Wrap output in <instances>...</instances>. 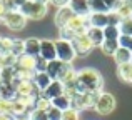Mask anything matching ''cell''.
I'll list each match as a JSON object with an SVG mask.
<instances>
[{
	"label": "cell",
	"instance_id": "obj_47",
	"mask_svg": "<svg viewBox=\"0 0 132 120\" xmlns=\"http://www.w3.org/2000/svg\"><path fill=\"white\" fill-rule=\"evenodd\" d=\"M130 63H132V60H130Z\"/></svg>",
	"mask_w": 132,
	"mask_h": 120
},
{
	"label": "cell",
	"instance_id": "obj_32",
	"mask_svg": "<svg viewBox=\"0 0 132 120\" xmlns=\"http://www.w3.org/2000/svg\"><path fill=\"white\" fill-rule=\"evenodd\" d=\"M107 20H109V25L112 27H119L120 22H122V19H120V15L117 12H109L107 13Z\"/></svg>",
	"mask_w": 132,
	"mask_h": 120
},
{
	"label": "cell",
	"instance_id": "obj_4",
	"mask_svg": "<svg viewBox=\"0 0 132 120\" xmlns=\"http://www.w3.org/2000/svg\"><path fill=\"white\" fill-rule=\"evenodd\" d=\"M114 108H116V98H114V95L109 94V92H100L99 100H97L94 110L99 115H109L114 112Z\"/></svg>",
	"mask_w": 132,
	"mask_h": 120
},
{
	"label": "cell",
	"instance_id": "obj_15",
	"mask_svg": "<svg viewBox=\"0 0 132 120\" xmlns=\"http://www.w3.org/2000/svg\"><path fill=\"white\" fill-rule=\"evenodd\" d=\"M89 20V25L90 27H95V29H105L109 25V20H107V13H90L87 17Z\"/></svg>",
	"mask_w": 132,
	"mask_h": 120
},
{
	"label": "cell",
	"instance_id": "obj_31",
	"mask_svg": "<svg viewBox=\"0 0 132 120\" xmlns=\"http://www.w3.org/2000/svg\"><path fill=\"white\" fill-rule=\"evenodd\" d=\"M59 37H60V40H65V42H72V40L75 39V33L72 32L69 27H62V29H59Z\"/></svg>",
	"mask_w": 132,
	"mask_h": 120
},
{
	"label": "cell",
	"instance_id": "obj_35",
	"mask_svg": "<svg viewBox=\"0 0 132 120\" xmlns=\"http://www.w3.org/2000/svg\"><path fill=\"white\" fill-rule=\"evenodd\" d=\"M102 2L105 3V7H107L109 12H117L119 7L122 5V0H102Z\"/></svg>",
	"mask_w": 132,
	"mask_h": 120
},
{
	"label": "cell",
	"instance_id": "obj_44",
	"mask_svg": "<svg viewBox=\"0 0 132 120\" xmlns=\"http://www.w3.org/2000/svg\"><path fill=\"white\" fill-rule=\"evenodd\" d=\"M35 3H40V5H48V0H32Z\"/></svg>",
	"mask_w": 132,
	"mask_h": 120
},
{
	"label": "cell",
	"instance_id": "obj_28",
	"mask_svg": "<svg viewBox=\"0 0 132 120\" xmlns=\"http://www.w3.org/2000/svg\"><path fill=\"white\" fill-rule=\"evenodd\" d=\"M104 32V40H119L120 32H119V27H112V25H107L105 29L102 30Z\"/></svg>",
	"mask_w": 132,
	"mask_h": 120
},
{
	"label": "cell",
	"instance_id": "obj_37",
	"mask_svg": "<svg viewBox=\"0 0 132 120\" xmlns=\"http://www.w3.org/2000/svg\"><path fill=\"white\" fill-rule=\"evenodd\" d=\"M47 120H62V112L55 107H50L47 110Z\"/></svg>",
	"mask_w": 132,
	"mask_h": 120
},
{
	"label": "cell",
	"instance_id": "obj_21",
	"mask_svg": "<svg viewBox=\"0 0 132 120\" xmlns=\"http://www.w3.org/2000/svg\"><path fill=\"white\" fill-rule=\"evenodd\" d=\"M117 75L122 82L132 84V63H124V65H117Z\"/></svg>",
	"mask_w": 132,
	"mask_h": 120
},
{
	"label": "cell",
	"instance_id": "obj_16",
	"mask_svg": "<svg viewBox=\"0 0 132 120\" xmlns=\"http://www.w3.org/2000/svg\"><path fill=\"white\" fill-rule=\"evenodd\" d=\"M13 67H17V68H22V70H29V72H35L34 68H35V59L34 57H29V55H20V57H17V60H15V65Z\"/></svg>",
	"mask_w": 132,
	"mask_h": 120
},
{
	"label": "cell",
	"instance_id": "obj_42",
	"mask_svg": "<svg viewBox=\"0 0 132 120\" xmlns=\"http://www.w3.org/2000/svg\"><path fill=\"white\" fill-rule=\"evenodd\" d=\"M5 13H7V10L3 8L2 5H0V22H2V20H3V17H5Z\"/></svg>",
	"mask_w": 132,
	"mask_h": 120
},
{
	"label": "cell",
	"instance_id": "obj_49",
	"mask_svg": "<svg viewBox=\"0 0 132 120\" xmlns=\"http://www.w3.org/2000/svg\"><path fill=\"white\" fill-rule=\"evenodd\" d=\"M122 2H124V0H122Z\"/></svg>",
	"mask_w": 132,
	"mask_h": 120
},
{
	"label": "cell",
	"instance_id": "obj_11",
	"mask_svg": "<svg viewBox=\"0 0 132 120\" xmlns=\"http://www.w3.org/2000/svg\"><path fill=\"white\" fill-rule=\"evenodd\" d=\"M75 78H77V72L74 70L72 63H64V65H62L60 73H59L57 80H60L64 85H67V84H72V82H75Z\"/></svg>",
	"mask_w": 132,
	"mask_h": 120
},
{
	"label": "cell",
	"instance_id": "obj_30",
	"mask_svg": "<svg viewBox=\"0 0 132 120\" xmlns=\"http://www.w3.org/2000/svg\"><path fill=\"white\" fill-rule=\"evenodd\" d=\"M119 32H120V35L132 37V19H124L122 22H120Z\"/></svg>",
	"mask_w": 132,
	"mask_h": 120
},
{
	"label": "cell",
	"instance_id": "obj_43",
	"mask_svg": "<svg viewBox=\"0 0 132 120\" xmlns=\"http://www.w3.org/2000/svg\"><path fill=\"white\" fill-rule=\"evenodd\" d=\"M0 120H13L12 115H5V114H0Z\"/></svg>",
	"mask_w": 132,
	"mask_h": 120
},
{
	"label": "cell",
	"instance_id": "obj_48",
	"mask_svg": "<svg viewBox=\"0 0 132 120\" xmlns=\"http://www.w3.org/2000/svg\"><path fill=\"white\" fill-rule=\"evenodd\" d=\"M0 39H2V37H0Z\"/></svg>",
	"mask_w": 132,
	"mask_h": 120
},
{
	"label": "cell",
	"instance_id": "obj_25",
	"mask_svg": "<svg viewBox=\"0 0 132 120\" xmlns=\"http://www.w3.org/2000/svg\"><path fill=\"white\" fill-rule=\"evenodd\" d=\"M50 107H52L50 100H48V98L45 97L42 92H40V94L35 97V102H34V108H37V110H42V112H47Z\"/></svg>",
	"mask_w": 132,
	"mask_h": 120
},
{
	"label": "cell",
	"instance_id": "obj_7",
	"mask_svg": "<svg viewBox=\"0 0 132 120\" xmlns=\"http://www.w3.org/2000/svg\"><path fill=\"white\" fill-rule=\"evenodd\" d=\"M70 43H72V47H74L75 57H87L94 49V45L90 43L87 35H77Z\"/></svg>",
	"mask_w": 132,
	"mask_h": 120
},
{
	"label": "cell",
	"instance_id": "obj_40",
	"mask_svg": "<svg viewBox=\"0 0 132 120\" xmlns=\"http://www.w3.org/2000/svg\"><path fill=\"white\" fill-rule=\"evenodd\" d=\"M69 2L70 0H48V3H52L54 7H57V8H62V7H67Z\"/></svg>",
	"mask_w": 132,
	"mask_h": 120
},
{
	"label": "cell",
	"instance_id": "obj_39",
	"mask_svg": "<svg viewBox=\"0 0 132 120\" xmlns=\"http://www.w3.org/2000/svg\"><path fill=\"white\" fill-rule=\"evenodd\" d=\"M0 5H2L7 12H10V10H19L15 7V3H13V0H0Z\"/></svg>",
	"mask_w": 132,
	"mask_h": 120
},
{
	"label": "cell",
	"instance_id": "obj_2",
	"mask_svg": "<svg viewBox=\"0 0 132 120\" xmlns=\"http://www.w3.org/2000/svg\"><path fill=\"white\" fill-rule=\"evenodd\" d=\"M20 12L25 17L27 20H42L45 15H47V5H40V3H35L32 0H27L22 7H20Z\"/></svg>",
	"mask_w": 132,
	"mask_h": 120
},
{
	"label": "cell",
	"instance_id": "obj_13",
	"mask_svg": "<svg viewBox=\"0 0 132 120\" xmlns=\"http://www.w3.org/2000/svg\"><path fill=\"white\" fill-rule=\"evenodd\" d=\"M42 94L48 100H52V98H55V97H60V95H64V84H62L60 80H52L50 85L47 87V90L42 92Z\"/></svg>",
	"mask_w": 132,
	"mask_h": 120
},
{
	"label": "cell",
	"instance_id": "obj_34",
	"mask_svg": "<svg viewBox=\"0 0 132 120\" xmlns=\"http://www.w3.org/2000/svg\"><path fill=\"white\" fill-rule=\"evenodd\" d=\"M47 63H48V62L44 60L40 55L35 57V68H34V70H35V73H40V72H45V70H47Z\"/></svg>",
	"mask_w": 132,
	"mask_h": 120
},
{
	"label": "cell",
	"instance_id": "obj_5",
	"mask_svg": "<svg viewBox=\"0 0 132 120\" xmlns=\"http://www.w3.org/2000/svg\"><path fill=\"white\" fill-rule=\"evenodd\" d=\"M55 53H57V60L64 62V63H72L75 59V52L70 42L65 40H55Z\"/></svg>",
	"mask_w": 132,
	"mask_h": 120
},
{
	"label": "cell",
	"instance_id": "obj_1",
	"mask_svg": "<svg viewBox=\"0 0 132 120\" xmlns=\"http://www.w3.org/2000/svg\"><path fill=\"white\" fill-rule=\"evenodd\" d=\"M104 78L99 70L95 68H82L77 72L75 78V90L77 94H85V92H102Z\"/></svg>",
	"mask_w": 132,
	"mask_h": 120
},
{
	"label": "cell",
	"instance_id": "obj_6",
	"mask_svg": "<svg viewBox=\"0 0 132 120\" xmlns=\"http://www.w3.org/2000/svg\"><path fill=\"white\" fill-rule=\"evenodd\" d=\"M13 88H15L17 97H32L35 98L40 94L39 88L34 85L32 80H13Z\"/></svg>",
	"mask_w": 132,
	"mask_h": 120
},
{
	"label": "cell",
	"instance_id": "obj_9",
	"mask_svg": "<svg viewBox=\"0 0 132 120\" xmlns=\"http://www.w3.org/2000/svg\"><path fill=\"white\" fill-rule=\"evenodd\" d=\"M40 57L47 62L57 60V53H55V42L54 40H40Z\"/></svg>",
	"mask_w": 132,
	"mask_h": 120
},
{
	"label": "cell",
	"instance_id": "obj_14",
	"mask_svg": "<svg viewBox=\"0 0 132 120\" xmlns=\"http://www.w3.org/2000/svg\"><path fill=\"white\" fill-rule=\"evenodd\" d=\"M99 95L100 92H85V94H79V98H80L82 102V107L85 108H94L97 104V100H99Z\"/></svg>",
	"mask_w": 132,
	"mask_h": 120
},
{
	"label": "cell",
	"instance_id": "obj_8",
	"mask_svg": "<svg viewBox=\"0 0 132 120\" xmlns=\"http://www.w3.org/2000/svg\"><path fill=\"white\" fill-rule=\"evenodd\" d=\"M67 27L75 33V35H85V33H87V30L90 29L87 17H79V15H74V17H72V20L67 23Z\"/></svg>",
	"mask_w": 132,
	"mask_h": 120
},
{
	"label": "cell",
	"instance_id": "obj_27",
	"mask_svg": "<svg viewBox=\"0 0 132 120\" xmlns=\"http://www.w3.org/2000/svg\"><path fill=\"white\" fill-rule=\"evenodd\" d=\"M89 2V8H90V13H109L105 3L102 0H87Z\"/></svg>",
	"mask_w": 132,
	"mask_h": 120
},
{
	"label": "cell",
	"instance_id": "obj_17",
	"mask_svg": "<svg viewBox=\"0 0 132 120\" xmlns=\"http://www.w3.org/2000/svg\"><path fill=\"white\" fill-rule=\"evenodd\" d=\"M32 82H34V85L39 88V92H45V90H47V87L50 85L52 78L48 77L45 72H40V73H35V75H34Z\"/></svg>",
	"mask_w": 132,
	"mask_h": 120
},
{
	"label": "cell",
	"instance_id": "obj_19",
	"mask_svg": "<svg viewBox=\"0 0 132 120\" xmlns=\"http://www.w3.org/2000/svg\"><path fill=\"white\" fill-rule=\"evenodd\" d=\"M85 35L89 37L90 43H92L94 47H100V45H102V42H104V32H102V29H95V27H90V29L87 30V33H85Z\"/></svg>",
	"mask_w": 132,
	"mask_h": 120
},
{
	"label": "cell",
	"instance_id": "obj_41",
	"mask_svg": "<svg viewBox=\"0 0 132 120\" xmlns=\"http://www.w3.org/2000/svg\"><path fill=\"white\" fill-rule=\"evenodd\" d=\"M25 2H27V0H13V3H15V7H17V8H20V7H22Z\"/></svg>",
	"mask_w": 132,
	"mask_h": 120
},
{
	"label": "cell",
	"instance_id": "obj_33",
	"mask_svg": "<svg viewBox=\"0 0 132 120\" xmlns=\"http://www.w3.org/2000/svg\"><path fill=\"white\" fill-rule=\"evenodd\" d=\"M29 120H47V112H42V110H37V108H34V110H30Z\"/></svg>",
	"mask_w": 132,
	"mask_h": 120
},
{
	"label": "cell",
	"instance_id": "obj_3",
	"mask_svg": "<svg viewBox=\"0 0 132 120\" xmlns=\"http://www.w3.org/2000/svg\"><path fill=\"white\" fill-rule=\"evenodd\" d=\"M2 22L5 23L10 30H13V32L23 30V29H25V25H27V19L22 15L20 10H10V12H7Z\"/></svg>",
	"mask_w": 132,
	"mask_h": 120
},
{
	"label": "cell",
	"instance_id": "obj_24",
	"mask_svg": "<svg viewBox=\"0 0 132 120\" xmlns=\"http://www.w3.org/2000/svg\"><path fill=\"white\" fill-rule=\"evenodd\" d=\"M119 40H104L102 45H100V50H102L104 55H112L117 52V49H119Z\"/></svg>",
	"mask_w": 132,
	"mask_h": 120
},
{
	"label": "cell",
	"instance_id": "obj_29",
	"mask_svg": "<svg viewBox=\"0 0 132 120\" xmlns=\"http://www.w3.org/2000/svg\"><path fill=\"white\" fill-rule=\"evenodd\" d=\"M10 52H12V39L2 37L0 39V57L10 55Z\"/></svg>",
	"mask_w": 132,
	"mask_h": 120
},
{
	"label": "cell",
	"instance_id": "obj_45",
	"mask_svg": "<svg viewBox=\"0 0 132 120\" xmlns=\"http://www.w3.org/2000/svg\"><path fill=\"white\" fill-rule=\"evenodd\" d=\"M124 3H126L127 7H130V8H132V0H124Z\"/></svg>",
	"mask_w": 132,
	"mask_h": 120
},
{
	"label": "cell",
	"instance_id": "obj_46",
	"mask_svg": "<svg viewBox=\"0 0 132 120\" xmlns=\"http://www.w3.org/2000/svg\"><path fill=\"white\" fill-rule=\"evenodd\" d=\"M13 120H29L27 117H19V118H13Z\"/></svg>",
	"mask_w": 132,
	"mask_h": 120
},
{
	"label": "cell",
	"instance_id": "obj_18",
	"mask_svg": "<svg viewBox=\"0 0 132 120\" xmlns=\"http://www.w3.org/2000/svg\"><path fill=\"white\" fill-rule=\"evenodd\" d=\"M25 55L39 57L40 55V40L39 39H27L25 40Z\"/></svg>",
	"mask_w": 132,
	"mask_h": 120
},
{
	"label": "cell",
	"instance_id": "obj_26",
	"mask_svg": "<svg viewBox=\"0 0 132 120\" xmlns=\"http://www.w3.org/2000/svg\"><path fill=\"white\" fill-rule=\"evenodd\" d=\"M12 53L13 57H20L25 53V40H20V39H12Z\"/></svg>",
	"mask_w": 132,
	"mask_h": 120
},
{
	"label": "cell",
	"instance_id": "obj_22",
	"mask_svg": "<svg viewBox=\"0 0 132 120\" xmlns=\"http://www.w3.org/2000/svg\"><path fill=\"white\" fill-rule=\"evenodd\" d=\"M50 104H52V107H55L57 110L65 112V110H69V108H70V98H69L67 95H60V97L52 98Z\"/></svg>",
	"mask_w": 132,
	"mask_h": 120
},
{
	"label": "cell",
	"instance_id": "obj_23",
	"mask_svg": "<svg viewBox=\"0 0 132 120\" xmlns=\"http://www.w3.org/2000/svg\"><path fill=\"white\" fill-rule=\"evenodd\" d=\"M62 65H64V62H60V60H52V62H48V63H47V70H45V73H47L48 77L52 78V80H57L59 73H60Z\"/></svg>",
	"mask_w": 132,
	"mask_h": 120
},
{
	"label": "cell",
	"instance_id": "obj_12",
	"mask_svg": "<svg viewBox=\"0 0 132 120\" xmlns=\"http://www.w3.org/2000/svg\"><path fill=\"white\" fill-rule=\"evenodd\" d=\"M69 8L74 12V15H79V17H89L90 15V8H89L87 0H70L69 2Z\"/></svg>",
	"mask_w": 132,
	"mask_h": 120
},
{
	"label": "cell",
	"instance_id": "obj_38",
	"mask_svg": "<svg viewBox=\"0 0 132 120\" xmlns=\"http://www.w3.org/2000/svg\"><path fill=\"white\" fill-rule=\"evenodd\" d=\"M119 45L124 47V49L130 50L132 52V37H127V35H120L119 37Z\"/></svg>",
	"mask_w": 132,
	"mask_h": 120
},
{
	"label": "cell",
	"instance_id": "obj_36",
	"mask_svg": "<svg viewBox=\"0 0 132 120\" xmlns=\"http://www.w3.org/2000/svg\"><path fill=\"white\" fill-rule=\"evenodd\" d=\"M62 120H80L79 117V112L74 108H69V110L62 112Z\"/></svg>",
	"mask_w": 132,
	"mask_h": 120
},
{
	"label": "cell",
	"instance_id": "obj_10",
	"mask_svg": "<svg viewBox=\"0 0 132 120\" xmlns=\"http://www.w3.org/2000/svg\"><path fill=\"white\" fill-rule=\"evenodd\" d=\"M72 17H74V12H72V10L69 8V5H67V7H62V8L57 10L54 22H55V25H57L59 29H62V27H67V23L72 20Z\"/></svg>",
	"mask_w": 132,
	"mask_h": 120
},
{
	"label": "cell",
	"instance_id": "obj_20",
	"mask_svg": "<svg viewBox=\"0 0 132 120\" xmlns=\"http://www.w3.org/2000/svg\"><path fill=\"white\" fill-rule=\"evenodd\" d=\"M114 60H116L117 65H124V63H130L132 60V52L127 49H124V47H119L117 49V52L114 53Z\"/></svg>",
	"mask_w": 132,
	"mask_h": 120
}]
</instances>
